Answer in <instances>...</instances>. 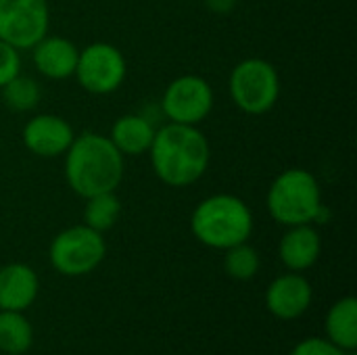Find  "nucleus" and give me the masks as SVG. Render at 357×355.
I'll return each mask as SVG.
<instances>
[{"mask_svg": "<svg viewBox=\"0 0 357 355\" xmlns=\"http://www.w3.org/2000/svg\"><path fill=\"white\" fill-rule=\"evenodd\" d=\"M21 73V52L0 40V88Z\"/></svg>", "mask_w": 357, "mask_h": 355, "instance_id": "obj_21", "label": "nucleus"}, {"mask_svg": "<svg viewBox=\"0 0 357 355\" xmlns=\"http://www.w3.org/2000/svg\"><path fill=\"white\" fill-rule=\"evenodd\" d=\"M50 29L48 0H0V40L31 50Z\"/></svg>", "mask_w": 357, "mask_h": 355, "instance_id": "obj_9", "label": "nucleus"}, {"mask_svg": "<svg viewBox=\"0 0 357 355\" xmlns=\"http://www.w3.org/2000/svg\"><path fill=\"white\" fill-rule=\"evenodd\" d=\"M65 157V182L82 199L113 192L123 182L126 157L109 136L98 132L75 134Z\"/></svg>", "mask_w": 357, "mask_h": 355, "instance_id": "obj_2", "label": "nucleus"}, {"mask_svg": "<svg viewBox=\"0 0 357 355\" xmlns=\"http://www.w3.org/2000/svg\"><path fill=\"white\" fill-rule=\"evenodd\" d=\"M215 94L203 75L184 73L172 80L161 96V113L172 123L201 126L213 111Z\"/></svg>", "mask_w": 357, "mask_h": 355, "instance_id": "obj_8", "label": "nucleus"}, {"mask_svg": "<svg viewBox=\"0 0 357 355\" xmlns=\"http://www.w3.org/2000/svg\"><path fill=\"white\" fill-rule=\"evenodd\" d=\"M155 176L174 188H186L199 182L211 161V146L199 126L172 123L157 128L146 153Z\"/></svg>", "mask_w": 357, "mask_h": 355, "instance_id": "obj_1", "label": "nucleus"}, {"mask_svg": "<svg viewBox=\"0 0 357 355\" xmlns=\"http://www.w3.org/2000/svg\"><path fill=\"white\" fill-rule=\"evenodd\" d=\"M84 201H86V205H84V224L86 226L105 234L117 224L121 209H123L121 199L117 197V190L100 192V195L88 197Z\"/></svg>", "mask_w": 357, "mask_h": 355, "instance_id": "obj_18", "label": "nucleus"}, {"mask_svg": "<svg viewBox=\"0 0 357 355\" xmlns=\"http://www.w3.org/2000/svg\"><path fill=\"white\" fill-rule=\"evenodd\" d=\"M31 343L33 328L25 314L0 310V352L6 355H21L29 352Z\"/></svg>", "mask_w": 357, "mask_h": 355, "instance_id": "obj_17", "label": "nucleus"}, {"mask_svg": "<svg viewBox=\"0 0 357 355\" xmlns=\"http://www.w3.org/2000/svg\"><path fill=\"white\" fill-rule=\"evenodd\" d=\"M289 355H349V352L339 349L337 345H333L328 339L322 337H310L299 341Z\"/></svg>", "mask_w": 357, "mask_h": 355, "instance_id": "obj_22", "label": "nucleus"}, {"mask_svg": "<svg viewBox=\"0 0 357 355\" xmlns=\"http://www.w3.org/2000/svg\"><path fill=\"white\" fill-rule=\"evenodd\" d=\"M128 75V63L123 52L109 42H92L77 54L73 77L77 84L96 96L117 92Z\"/></svg>", "mask_w": 357, "mask_h": 355, "instance_id": "obj_7", "label": "nucleus"}, {"mask_svg": "<svg viewBox=\"0 0 357 355\" xmlns=\"http://www.w3.org/2000/svg\"><path fill=\"white\" fill-rule=\"evenodd\" d=\"M40 293V278L27 264L13 262L0 268V310L25 312Z\"/></svg>", "mask_w": 357, "mask_h": 355, "instance_id": "obj_13", "label": "nucleus"}, {"mask_svg": "<svg viewBox=\"0 0 357 355\" xmlns=\"http://www.w3.org/2000/svg\"><path fill=\"white\" fill-rule=\"evenodd\" d=\"M79 48L65 36L46 33L33 48L31 61L40 75L48 80H67L73 77L77 65Z\"/></svg>", "mask_w": 357, "mask_h": 355, "instance_id": "obj_12", "label": "nucleus"}, {"mask_svg": "<svg viewBox=\"0 0 357 355\" xmlns=\"http://www.w3.org/2000/svg\"><path fill=\"white\" fill-rule=\"evenodd\" d=\"M75 132L71 123L54 113H40L27 119L21 132V140L29 153L42 159L63 157L71 146Z\"/></svg>", "mask_w": 357, "mask_h": 355, "instance_id": "obj_10", "label": "nucleus"}, {"mask_svg": "<svg viewBox=\"0 0 357 355\" xmlns=\"http://www.w3.org/2000/svg\"><path fill=\"white\" fill-rule=\"evenodd\" d=\"M326 339L343 352H357V301L347 295L333 303L324 320Z\"/></svg>", "mask_w": 357, "mask_h": 355, "instance_id": "obj_16", "label": "nucleus"}, {"mask_svg": "<svg viewBox=\"0 0 357 355\" xmlns=\"http://www.w3.org/2000/svg\"><path fill=\"white\" fill-rule=\"evenodd\" d=\"M155 132L157 128L146 115L128 113L115 119L109 132V140L123 157H138L149 153Z\"/></svg>", "mask_w": 357, "mask_h": 355, "instance_id": "obj_15", "label": "nucleus"}, {"mask_svg": "<svg viewBox=\"0 0 357 355\" xmlns=\"http://www.w3.org/2000/svg\"><path fill=\"white\" fill-rule=\"evenodd\" d=\"M107 255L105 234L92 230L86 224H77L61 230L48 249V262L52 270L63 276L77 278L94 272Z\"/></svg>", "mask_w": 357, "mask_h": 355, "instance_id": "obj_6", "label": "nucleus"}, {"mask_svg": "<svg viewBox=\"0 0 357 355\" xmlns=\"http://www.w3.org/2000/svg\"><path fill=\"white\" fill-rule=\"evenodd\" d=\"M322 253V236L314 224L289 226L280 239L278 255L289 272H305L316 266Z\"/></svg>", "mask_w": 357, "mask_h": 355, "instance_id": "obj_14", "label": "nucleus"}, {"mask_svg": "<svg viewBox=\"0 0 357 355\" xmlns=\"http://www.w3.org/2000/svg\"><path fill=\"white\" fill-rule=\"evenodd\" d=\"M312 301L314 289L303 272H287L266 289V310L278 320L301 318L312 308Z\"/></svg>", "mask_w": 357, "mask_h": 355, "instance_id": "obj_11", "label": "nucleus"}, {"mask_svg": "<svg viewBox=\"0 0 357 355\" xmlns=\"http://www.w3.org/2000/svg\"><path fill=\"white\" fill-rule=\"evenodd\" d=\"M0 92H2L4 105H6L10 111H15V113L33 111V109L38 107L40 98H42V88H40V84H38L33 77L23 75V73L15 75L10 82H6V84L0 88Z\"/></svg>", "mask_w": 357, "mask_h": 355, "instance_id": "obj_19", "label": "nucleus"}, {"mask_svg": "<svg viewBox=\"0 0 357 355\" xmlns=\"http://www.w3.org/2000/svg\"><path fill=\"white\" fill-rule=\"evenodd\" d=\"M253 211L236 195H211L192 209L190 230L195 239L215 251H226L234 245L247 243L253 234Z\"/></svg>", "mask_w": 357, "mask_h": 355, "instance_id": "obj_3", "label": "nucleus"}, {"mask_svg": "<svg viewBox=\"0 0 357 355\" xmlns=\"http://www.w3.org/2000/svg\"><path fill=\"white\" fill-rule=\"evenodd\" d=\"M228 92L236 109L247 115H264L274 109L280 98L278 69L257 56L236 63L228 77Z\"/></svg>", "mask_w": 357, "mask_h": 355, "instance_id": "obj_5", "label": "nucleus"}, {"mask_svg": "<svg viewBox=\"0 0 357 355\" xmlns=\"http://www.w3.org/2000/svg\"><path fill=\"white\" fill-rule=\"evenodd\" d=\"M266 207L270 218L287 228L322 224L328 213L318 178L303 167H289L274 178L266 195Z\"/></svg>", "mask_w": 357, "mask_h": 355, "instance_id": "obj_4", "label": "nucleus"}, {"mask_svg": "<svg viewBox=\"0 0 357 355\" xmlns=\"http://www.w3.org/2000/svg\"><path fill=\"white\" fill-rule=\"evenodd\" d=\"M259 268H261V257L257 249L249 245V241L224 251V270L232 280H238V282L253 280Z\"/></svg>", "mask_w": 357, "mask_h": 355, "instance_id": "obj_20", "label": "nucleus"}, {"mask_svg": "<svg viewBox=\"0 0 357 355\" xmlns=\"http://www.w3.org/2000/svg\"><path fill=\"white\" fill-rule=\"evenodd\" d=\"M236 2L238 0H205V6L211 10V13H218V15H228L236 8Z\"/></svg>", "mask_w": 357, "mask_h": 355, "instance_id": "obj_23", "label": "nucleus"}]
</instances>
